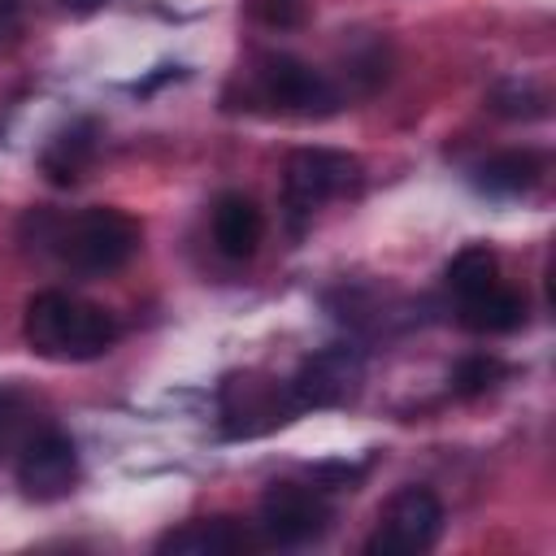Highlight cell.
<instances>
[{
	"instance_id": "6da1fadb",
	"label": "cell",
	"mask_w": 556,
	"mask_h": 556,
	"mask_svg": "<svg viewBox=\"0 0 556 556\" xmlns=\"http://www.w3.org/2000/svg\"><path fill=\"white\" fill-rule=\"evenodd\" d=\"M30 226H35V239L61 256V265H70L74 274H91V278L122 269L139 252V222L109 204L83 208L74 217L35 213Z\"/></svg>"
},
{
	"instance_id": "7a4b0ae2",
	"label": "cell",
	"mask_w": 556,
	"mask_h": 556,
	"mask_svg": "<svg viewBox=\"0 0 556 556\" xmlns=\"http://www.w3.org/2000/svg\"><path fill=\"white\" fill-rule=\"evenodd\" d=\"M22 334L48 361H96L117 343V321L109 308L70 291H39L26 304Z\"/></svg>"
},
{
	"instance_id": "3957f363",
	"label": "cell",
	"mask_w": 556,
	"mask_h": 556,
	"mask_svg": "<svg viewBox=\"0 0 556 556\" xmlns=\"http://www.w3.org/2000/svg\"><path fill=\"white\" fill-rule=\"evenodd\" d=\"M356 182H361V165L348 152H334V148H300V152H291L287 169H282V200H287L291 222L313 217L326 200L348 195Z\"/></svg>"
},
{
	"instance_id": "277c9868",
	"label": "cell",
	"mask_w": 556,
	"mask_h": 556,
	"mask_svg": "<svg viewBox=\"0 0 556 556\" xmlns=\"http://www.w3.org/2000/svg\"><path fill=\"white\" fill-rule=\"evenodd\" d=\"M443 530V504L430 486H400L382 517H378V530L365 539V552L369 556H417V552H430L434 539Z\"/></svg>"
},
{
	"instance_id": "5b68a950",
	"label": "cell",
	"mask_w": 556,
	"mask_h": 556,
	"mask_svg": "<svg viewBox=\"0 0 556 556\" xmlns=\"http://www.w3.org/2000/svg\"><path fill=\"white\" fill-rule=\"evenodd\" d=\"M261 543L274 547H304L317 543L330 530V504L321 491L300 486V482H274L261 495V517H256Z\"/></svg>"
},
{
	"instance_id": "8992f818",
	"label": "cell",
	"mask_w": 556,
	"mask_h": 556,
	"mask_svg": "<svg viewBox=\"0 0 556 556\" xmlns=\"http://www.w3.org/2000/svg\"><path fill=\"white\" fill-rule=\"evenodd\" d=\"M261 91L269 104L295 117H326L339 109V91L330 87V78L287 52L261 61Z\"/></svg>"
},
{
	"instance_id": "52a82bcc",
	"label": "cell",
	"mask_w": 556,
	"mask_h": 556,
	"mask_svg": "<svg viewBox=\"0 0 556 556\" xmlns=\"http://www.w3.org/2000/svg\"><path fill=\"white\" fill-rule=\"evenodd\" d=\"M78 482V447L61 430H39L17 452V486L30 500H61Z\"/></svg>"
},
{
	"instance_id": "ba28073f",
	"label": "cell",
	"mask_w": 556,
	"mask_h": 556,
	"mask_svg": "<svg viewBox=\"0 0 556 556\" xmlns=\"http://www.w3.org/2000/svg\"><path fill=\"white\" fill-rule=\"evenodd\" d=\"M361 352L352 348H326L317 356H308L295 378L287 382V395H291V408L304 413V408H330V404H343L356 387H361Z\"/></svg>"
},
{
	"instance_id": "9c48e42d",
	"label": "cell",
	"mask_w": 556,
	"mask_h": 556,
	"mask_svg": "<svg viewBox=\"0 0 556 556\" xmlns=\"http://www.w3.org/2000/svg\"><path fill=\"white\" fill-rule=\"evenodd\" d=\"M295 408H291V395H287V382H269L261 374H239L222 387V417H226V430L230 434H261L278 421H287Z\"/></svg>"
},
{
	"instance_id": "30bf717a",
	"label": "cell",
	"mask_w": 556,
	"mask_h": 556,
	"mask_svg": "<svg viewBox=\"0 0 556 556\" xmlns=\"http://www.w3.org/2000/svg\"><path fill=\"white\" fill-rule=\"evenodd\" d=\"M261 539L248 534L235 517H200L187 521L178 530H169L156 552H174V556H235V552H252Z\"/></svg>"
},
{
	"instance_id": "8fae6325",
	"label": "cell",
	"mask_w": 556,
	"mask_h": 556,
	"mask_svg": "<svg viewBox=\"0 0 556 556\" xmlns=\"http://www.w3.org/2000/svg\"><path fill=\"white\" fill-rule=\"evenodd\" d=\"M261 235H265V222H261V208L239 195V191H226L217 204H213V239H217V252L230 256V261H248L256 248H261Z\"/></svg>"
},
{
	"instance_id": "7c38bea8",
	"label": "cell",
	"mask_w": 556,
	"mask_h": 556,
	"mask_svg": "<svg viewBox=\"0 0 556 556\" xmlns=\"http://www.w3.org/2000/svg\"><path fill=\"white\" fill-rule=\"evenodd\" d=\"M96 161V122H74L70 130H61L43 156H39V169L48 174V182L56 187H74Z\"/></svg>"
},
{
	"instance_id": "4fadbf2b",
	"label": "cell",
	"mask_w": 556,
	"mask_h": 556,
	"mask_svg": "<svg viewBox=\"0 0 556 556\" xmlns=\"http://www.w3.org/2000/svg\"><path fill=\"white\" fill-rule=\"evenodd\" d=\"M521 321H526V300L504 282H491L486 291L460 300V326L473 334H508Z\"/></svg>"
},
{
	"instance_id": "5bb4252c",
	"label": "cell",
	"mask_w": 556,
	"mask_h": 556,
	"mask_svg": "<svg viewBox=\"0 0 556 556\" xmlns=\"http://www.w3.org/2000/svg\"><path fill=\"white\" fill-rule=\"evenodd\" d=\"M543 178V156L539 152H500L486 165H478V187L486 195H521Z\"/></svg>"
},
{
	"instance_id": "9a60e30c",
	"label": "cell",
	"mask_w": 556,
	"mask_h": 556,
	"mask_svg": "<svg viewBox=\"0 0 556 556\" xmlns=\"http://www.w3.org/2000/svg\"><path fill=\"white\" fill-rule=\"evenodd\" d=\"M491 282H500V261H495L491 248L473 243V248H465V252L452 256V265H447V287H452L456 300H469V295L486 291Z\"/></svg>"
},
{
	"instance_id": "2e32d148",
	"label": "cell",
	"mask_w": 556,
	"mask_h": 556,
	"mask_svg": "<svg viewBox=\"0 0 556 556\" xmlns=\"http://www.w3.org/2000/svg\"><path fill=\"white\" fill-rule=\"evenodd\" d=\"M30 434H35V430H30V408H26V400L13 395V391H0V456L22 452V443H26Z\"/></svg>"
},
{
	"instance_id": "e0dca14e",
	"label": "cell",
	"mask_w": 556,
	"mask_h": 556,
	"mask_svg": "<svg viewBox=\"0 0 556 556\" xmlns=\"http://www.w3.org/2000/svg\"><path fill=\"white\" fill-rule=\"evenodd\" d=\"M500 374H504V365L495 356H465L452 369V391L456 395H482V391H491L500 382Z\"/></svg>"
},
{
	"instance_id": "ac0fdd59",
	"label": "cell",
	"mask_w": 556,
	"mask_h": 556,
	"mask_svg": "<svg viewBox=\"0 0 556 556\" xmlns=\"http://www.w3.org/2000/svg\"><path fill=\"white\" fill-rule=\"evenodd\" d=\"M13 22H17V0H0V39L13 30Z\"/></svg>"
},
{
	"instance_id": "d6986e66",
	"label": "cell",
	"mask_w": 556,
	"mask_h": 556,
	"mask_svg": "<svg viewBox=\"0 0 556 556\" xmlns=\"http://www.w3.org/2000/svg\"><path fill=\"white\" fill-rule=\"evenodd\" d=\"M65 9H74V13H91V9H100L104 0H61Z\"/></svg>"
}]
</instances>
